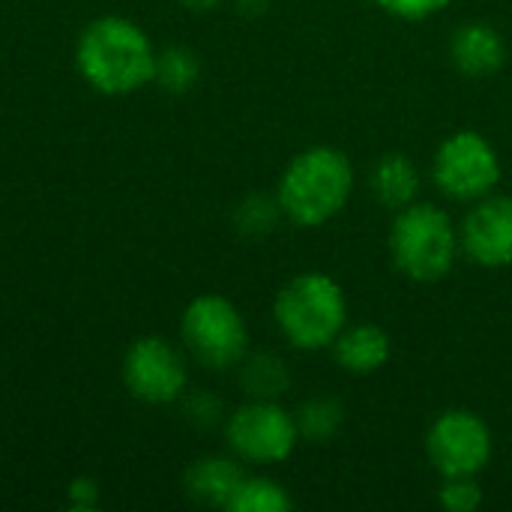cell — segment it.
<instances>
[{
  "label": "cell",
  "mask_w": 512,
  "mask_h": 512,
  "mask_svg": "<svg viewBox=\"0 0 512 512\" xmlns=\"http://www.w3.org/2000/svg\"><path fill=\"white\" fill-rule=\"evenodd\" d=\"M354 180V165L345 150L315 144L288 162L276 186V201L291 225L321 228L348 207Z\"/></svg>",
  "instance_id": "6da1fadb"
},
{
  "label": "cell",
  "mask_w": 512,
  "mask_h": 512,
  "mask_svg": "<svg viewBox=\"0 0 512 512\" xmlns=\"http://www.w3.org/2000/svg\"><path fill=\"white\" fill-rule=\"evenodd\" d=\"M75 60L93 90L123 96L153 81L156 51L135 21L105 15L81 30Z\"/></svg>",
  "instance_id": "7a4b0ae2"
},
{
  "label": "cell",
  "mask_w": 512,
  "mask_h": 512,
  "mask_svg": "<svg viewBox=\"0 0 512 512\" xmlns=\"http://www.w3.org/2000/svg\"><path fill=\"white\" fill-rule=\"evenodd\" d=\"M273 321L291 348L324 351L348 324L345 288L321 270L297 273L273 297Z\"/></svg>",
  "instance_id": "3957f363"
},
{
  "label": "cell",
  "mask_w": 512,
  "mask_h": 512,
  "mask_svg": "<svg viewBox=\"0 0 512 512\" xmlns=\"http://www.w3.org/2000/svg\"><path fill=\"white\" fill-rule=\"evenodd\" d=\"M459 252V225L444 207L417 198L393 216L390 258L405 279L420 285L441 282L453 273Z\"/></svg>",
  "instance_id": "277c9868"
},
{
  "label": "cell",
  "mask_w": 512,
  "mask_h": 512,
  "mask_svg": "<svg viewBox=\"0 0 512 512\" xmlns=\"http://www.w3.org/2000/svg\"><path fill=\"white\" fill-rule=\"evenodd\" d=\"M501 156L495 144L477 129H459L447 135L432 156L435 189L459 204H474L492 195L501 183Z\"/></svg>",
  "instance_id": "5b68a950"
},
{
  "label": "cell",
  "mask_w": 512,
  "mask_h": 512,
  "mask_svg": "<svg viewBox=\"0 0 512 512\" xmlns=\"http://www.w3.org/2000/svg\"><path fill=\"white\" fill-rule=\"evenodd\" d=\"M180 339L195 363L216 372L240 366L249 354V327L240 309L222 294H201L186 306Z\"/></svg>",
  "instance_id": "8992f818"
},
{
  "label": "cell",
  "mask_w": 512,
  "mask_h": 512,
  "mask_svg": "<svg viewBox=\"0 0 512 512\" xmlns=\"http://www.w3.org/2000/svg\"><path fill=\"white\" fill-rule=\"evenodd\" d=\"M225 441L240 462L279 465L297 450L300 432L279 399H249L225 420Z\"/></svg>",
  "instance_id": "52a82bcc"
},
{
  "label": "cell",
  "mask_w": 512,
  "mask_h": 512,
  "mask_svg": "<svg viewBox=\"0 0 512 512\" xmlns=\"http://www.w3.org/2000/svg\"><path fill=\"white\" fill-rule=\"evenodd\" d=\"M495 453L489 423L468 411L450 408L438 414L426 432V459L441 477H480Z\"/></svg>",
  "instance_id": "ba28073f"
},
{
  "label": "cell",
  "mask_w": 512,
  "mask_h": 512,
  "mask_svg": "<svg viewBox=\"0 0 512 512\" xmlns=\"http://www.w3.org/2000/svg\"><path fill=\"white\" fill-rule=\"evenodd\" d=\"M123 381L138 402L168 405L186 396L189 372L183 354L171 342L159 336H144L126 351Z\"/></svg>",
  "instance_id": "9c48e42d"
},
{
  "label": "cell",
  "mask_w": 512,
  "mask_h": 512,
  "mask_svg": "<svg viewBox=\"0 0 512 512\" xmlns=\"http://www.w3.org/2000/svg\"><path fill=\"white\" fill-rule=\"evenodd\" d=\"M462 252L480 267H510L512 264V195H486L468 204L459 225Z\"/></svg>",
  "instance_id": "30bf717a"
},
{
  "label": "cell",
  "mask_w": 512,
  "mask_h": 512,
  "mask_svg": "<svg viewBox=\"0 0 512 512\" xmlns=\"http://www.w3.org/2000/svg\"><path fill=\"white\" fill-rule=\"evenodd\" d=\"M450 60L465 78H492L507 63V42L489 21H468L450 36Z\"/></svg>",
  "instance_id": "8fae6325"
},
{
  "label": "cell",
  "mask_w": 512,
  "mask_h": 512,
  "mask_svg": "<svg viewBox=\"0 0 512 512\" xmlns=\"http://www.w3.org/2000/svg\"><path fill=\"white\" fill-rule=\"evenodd\" d=\"M330 354L336 366L348 375L366 378L381 372L393 360V339L378 324H345V330L333 339Z\"/></svg>",
  "instance_id": "7c38bea8"
},
{
  "label": "cell",
  "mask_w": 512,
  "mask_h": 512,
  "mask_svg": "<svg viewBox=\"0 0 512 512\" xmlns=\"http://www.w3.org/2000/svg\"><path fill=\"white\" fill-rule=\"evenodd\" d=\"M243 468L237 459H225V456H207L189 465L183 486L186 495L201 504V507H222L228 510L237 486L243 483Z\"/></svg>",
  "instance_id": "4fadbf2b"
},
{
  "label": "cell",
  "mask_w": 512,
  "mask_h": 512,
  "mask_svg": "<svg viewBox=\"0 0 512 512\" xmlns=\"http://www.w3.org/2000/svg\"><path fill=\"white\" fill-rule=\"evenodd\" d=\"M369 186H372V195L378 198L381 207L399 213L402 207L417 201L423 180H420V168L411 156L384 153L369 171Z\"/></svg>",
  "instance_id": "5bb4252c"
},
{
  "label": "cell",
  "mask_w": 512,
  "mask_h": 512,
  "mask_svg": "<svg viewBox=\"0 0 512 512\" xmlns=\"http://www.w3.org/2000/svg\"><path fill=\"white\" fill-rule=\"evenodd\" d=\"M240 384L249 399H282L291 387V372L282 357L255 351L240 360Z\"/></svg>",
  "instance_id": "9a60e30c"
},
{
  "label": "cell",
  "mask_w": 512,
  "mask_h": 512,
  "mask_svg": "<svg viewBox=\"0 0 512 512\" xmlns=\"http://www.w3.org/2000/svg\"><path fill=\"white\" fill-rule=\"evenodd\" d=\"M294 420H297V432H300V441H309V444H330L342 426H345V405L336 399V396H312L306 399L297 411H294Z\"/></svg>",
  "instance_id": "2e32d148"
},
{
  "label": "cell",
  "mask_w": 512,
  "mask_h": 512,
  "mask_svg": "<svg viewBox=\"0 0 512 512\" xmlns=\"http://www.w3.org/2000/svg\"><path fill=\"white\" fill-rule=\"evenodd\" d=\"M294 507V498L288 489L273 477H243L237 486L228 510L231 512H288Z\"/></svg>",
  "instance_id": "e0dca14e"
},
{
  "label": "cell",
  "mask_w": 512,
  "mask_h": 512,
  "mask_svg": "<svg viewBox=\"0 0 512 512\" xmlns=\"http://www.w3.org/2000/svg\"><path fill=\"white\" fill-rule=\"evenodd\" d=\"M201 75V60L195 51L183 45H171L165 51H156V66H153V81L165 93H186L195 87Z\"/></svg>",
  "instance_id": "ac0fdd59"
},
{
  "label": "cell",
  "mask_w": 512,
  "mask_h": 512,
  "mask_svg": "<svg viewBox=\"0 0 512 512\" xmlns=\"http://www.w3.org/2000/svg\"><path fill=\"white\" fill-rule=\"evenodd\" d=\"M279 219H285V216H282L276 195H264V192L246 195L234 210V228L243 237H264L276 228Z\"/></svg>",
  "instance_id": "d6986e66"
},
{
  "label": "cell",
  "mask_w": 512,
  "mask_h": 512,
  "mask_svg": "<svg viewBox=\"0 0 512 512\" xmlns=\"http://www.w3.org/2000/svg\"><path fill=\"white\" fill-rule=\"evenodd\" d=\"M438 501L450 512H474L483 507V486L477 477H444Z\"/></svg>",
  "instance_id": "ffe728a7"
},
{
  "label": "cell",
  "mask_w": 512,
  "mask_h": 512,
  "mask_svg": "<svg viewBox=\"0 0 512 512\" xmlns=\"http://www.w3.org/2000/svg\"><path fill=\"white\" fill-rule=\"evenodd\" d=\"M372 3L399 21H426L438 12H444L447 6H453L456 0H372Z\"/></svg>",
  "instance_id": "44dd1931"
},
{
  "label": "cell",
  "mask_w": 512,
  "mask_h": 512,
  "mask_svg": "<svg viewBox=\"0 0 512 512\" xmlns=\"http://www.w3.org/2000/svg\"><path fill=\"white\" fill-rule=\"evenodd\" d=\"M186 417L195 423V426H216L219 423V417H222V402L213 396V393H207V390H198V393H192L189 399H186Z\"/></svg>",
  "instance_id": "7402d4cb"
},
{
  "label": "cell",
  "mask_w": 512,
  "mask_h": 512,
  "mask_svg": "<svg viewBox=\"0 0 512 512\" xmlns=\"http://www.w3.org/2000/svg\"><path fill=\"white\" fill-rule=\"evenodd\" d=\"M264 6H267V0H237V9L246 15H261Z\"/></svg>",
  "instance_id": "603a6c76"
},
{
  "label": "cell",
  "mask_w": 512,
  "mask_h": 512,
  "mask_svg": "<svg viewBox=\"0 0 512 512\" xmlns=\"http://www.w3.org/2000/svg\"><path fill=\"white\" fill-rule=\"evenodd\" d=\"M186 9H192V12H207V9H213V6H219L222 0H180Z\"/></svg>",
  "instance_id": "cb8c5ba5"
}]
</instances>
